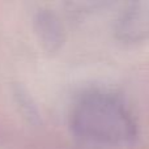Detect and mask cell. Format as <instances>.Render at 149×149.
I'll return each mask as SVG.
<instances>
[{"mask_svg":"<svg viewBox=\"0 0 149 149\" xmlns=\"http://www.w3.org/2000/svg\"><path fill=\"white\" fill-rule=\"evenodd\" d=\"M115 33L122 41H140L149 36V3L130 8L116 22Z\"/></svg>","mask_w":149,"mask_h":149,"instance_id":"obj_2","label":"cell"},{"mask_svg":"<svg viewBox=\"0 0 149 149\" xmlns=\"http://www.w3.org/2000/svg\"><path fill=\"white\" fill-rule=\"evenodd\" d=\"M73 128L85 140L95 143H123L136 135L135 123L116 98L92 93L76 105Z\"/></svg>","mask_w":149,"mask_h":149,"instance_id":"obj_1","label":"cell"}]
</instances>
